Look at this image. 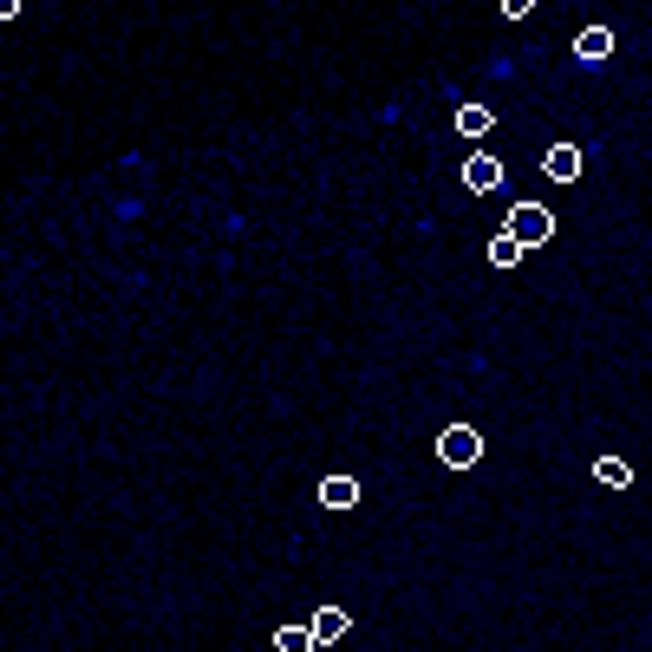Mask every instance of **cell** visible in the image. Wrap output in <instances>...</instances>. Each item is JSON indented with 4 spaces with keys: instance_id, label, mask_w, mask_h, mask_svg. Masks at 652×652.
Wrapping results in <instances>:
<instances>
[{
    "instance_id": "7c38bea8",
    "label": "cell",
    "mask_w": 652,
    "mask_h": 652,
    "mask_svg": "<svg viewBox=\"0 0 652 652\" xmlns=\"http://www.w3.org/2000/svg\"><path fill=\"white\" fill-rule=\"evenodd\" d=\"M535 7H542V0H503V13H509V20H528Z\"/></svg>"
},
{
    "instance_id": "6da1fadb",
    "label": "cell",
    "mask_w": 652,
    "mask_h": 652,
    "mask_svg": "<svg viewBox=\"0 0 652 652\" xmlns=\"http://www.w3.org/2000/svg\"><path fill=\"white\" fill-rule=\"evenodd\" d=\"M509 235H515L522 248H542V242L555 235V216H548L542 203H515V216H509Z\"/></svg>"
},
{
    "instance_id": "7a4b0ae2",
    "label": "cell",
    "mask_w": 652,
    "mask_h": 652,
    "mask_svg": "<svg viewBox=\"0 0 652 652\" xmlns=\"http://www.w3.org/2000/svg\"><path fill=\"white\" fill-rule=\"evenodd\" d=\"M437 457H443L450 470H470V463L483 457V437L470 431V425H450V431L437 437Z\"/></svg>"
},
{
    "instance_id": "8fae6325",
    "label": "cell",
    "mask_w": 652,
    "mask_h": 652,
    "mask_svg": "<svg viewBox=\"0 0 652 652\" xmlns=\"http://www.w3.org/2000/svg\"><path fill=\"white\" fill-rule=\"evenodd\" d=\"M275 646H281V652H307V646H313V633H307V627H281V633H275Z\"/></svg>"
},
{
    "instance_id": "3957f363",
    "label": "cell",
    "mask_w": 652,
    "mask_h": 652,
    "mask_svg": "<svg viewBox=\"0 0 652 652\" xmlns=\"http://www.w3.org/2000/svg\"><path fill=\"white\" fill-rule=\"evenodd\" d=\"M463 183H470V196H490V190H503V163L496 157H470L463 163Z\"/></svg>"
},
{
    "instance_id": "8992f818",
    "label": "cell",
    "mask_w": 652,
    "mask_h": 652,
    "mask_svg": "<svg viewBox=\"0 0 652 652\" xmlns=\"http://www.w3.org/2000/svg\"><path fill=\"white\" fill-rule=\"evenodd\" d=\"M457 131L463 138H490L496 131V111L490 105H457Z\"/></svg>"
},
{
    "instance_id": "277c9868",
    "label": "cell",
    "mask_w": 652,
    "mask_h": 652,
    "mask_svg": "<svg viewBox=\"0 0 652 652\" xmlns=\"http://www.w3.org/2000/svg\"><path fill=\"white\" fill-rule=\"evenodd\" d=\"M307 633H313V646H340V640H346V633H353V620H346V613H340V607H320V613H313V627H307Z\"/></svg>"
},
{
    "instance_id": "5b68a950",
    "label": "cell",
    "mask_w": 652,
    "mask_h": 652,
    "mask_svg": "<svg viewBox=\"0 0 652 652\" xmlns=\"http://www.w3.org/2000/svg\"><path fill=\"white\" fill-rule=\"evenodd\" d=\"M580 163H587V157H580L575 145H548V157H542L548 183H575V177H580Z\"/></svg>"
},
{
    "instance_id": "30bf717a",
    "label": "cell",
    "mask_w": 652,
    "mask_h": 652,
    "mask_svg": "<svg viewBox=\"0 0 652 652\" xmlns=\"http://www.w3.org/2000/svg\"><path fill=\"white\" fill-rule=\"evenodd\" d=\"M515 261H522V242H515V235H496V242H490V268H515Z\"/></svg>"
},
{
    "instance_id": "52a82bcc",
    "label": "cell",
    "mask_w": 652,
    "mask_h": 652,
    "mask_svg": "<svg viewBox=\"0 0 652 652\" xmlns=\"http://www.w3.org/2000/svg\"><path fill=\"white\" fill-rule=\"evenodd\" d=\"M320 503L327 509H353L360 503V477H327V483H320Z\"/></svg>"
},
{
    "instance_id": "9c48e42d",
    "label": "cell",
    "mask_w": 652,
    "mask_h": 652,
    "mask_svg": "<svg viewBox=\"0 0 652 652\" xmlns=\"http://www.w3.org/2000/svg\"><path fill=\"white\" fill-rule=\"evenodd\" d=\"M594 477H600L607 490H627V483H633V470H627V457H600V463H594Z\"/></svg>"
},
{
    "instance_id": "ba28073f",
    "label": "cell",
    "mask_w": 652,
    "mask_h": 652,
    "mask_svg": "<svg viewBox=\"0 0 652 652\" xmlns=\"http://www.w3.org/2000/svg\"><path fill=\"white\" fill-rule=\"evenodd\" d=\"M575 53H580V60H587V66H600V60L613 53V33H607V26H587V33H580V40H575Z\"/></svg>"
},
{
    "instance_id": "4fadbf2b",
    "label": "cell",
    "mask_w": 652,
    "mask_h": 652,
    "mask_svg": "<svg viewBox=\"0 0 652 652\" xmlns=\"http://www.w3.org/2000/svg\"><path fill=\"white\" fill-rule=\"evenodd\" d=\"M20 13V0H0V20H13Z\"/></svg>"
}]
</instances>
